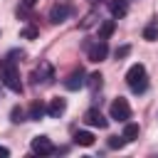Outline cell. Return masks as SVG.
Segmentation results:
<instances>
[{
    "label": "cell",
    "instance_id": "cell-1",
    "mask_svg": "<svg viewBox=\"0 0 158 158\" xmlns=\"http://www.w3.org/2000/svg\"><path fill=\"white\" fill-rule=\"evenodd\" d=\"M0 81L10 89V91H15V94H22V79H20V69L15 67V62L12 59H5L2 64H0Z\"/></svg>",
    "mask_w": 158,
    "mask_h": 158
},
{
    "label": "cell",
    "instance_id": "cell-2",
    "mask_svg": "<svg viewBox=\"0 0 158 158\" xmlns=\"http://www.w3.org/2000/svg\"><path fill=\"white\" fill-rule=\"evenodd\" d=\"M126 84L131 86L133 94H143V91L148 89L146 67H143V64H133V67H128V72H126Z\"/></svg>",
    "mask_w": 158,
    "mask_h": 158
},
{
    "label": "cell",
    "instance_id": "cell-3",
    "mask_svg": "<svg viewBox=\"0 0 158 158\" xmlns=\"http://www.w3.org/2000/svg\"><path fill=\"white\" fill-rule=\"evenodd\" d=\"M109 114H111V118H116V121H121V123H126L128 118H131V106H128V101L126 99H114L111 101V109H109Z\"/></svg>",
    "mask_w": 158,
    "mask_h": 158
},
{
    "label": "cell",
    "instance_id": "cell-4",
    "mask_svg": "<svg viewBox=\"0 0 158 158\" xmlns=\"http://www.w3.org/2000/svg\"><path fill=\"white\" fill-rule=\"evenodd\" d=\"M72 12H74L72 5H67V2H57V5H52V10H49V20H52L54 25H59V22L69 20Z\"/></svg>",
    "mask_w": 158,
    "mask_h": 158
},
{
    "label": "cell",
    "instance_id": "cell-5",
    "mask_svg": "<svg viewBox=\"0 0 158 158\" xmlns=\"http://www.w3.org/2000/svg\"><path fill=\"white\" fill-rule=\"evenodd\" d=\"M57 148H54V143L47 138V136H35L32 138V153H37V156H52Z\"/></svg>",
    "mask_w": 158,
    "mask_h": 158
},
{
    "label": "cell",
    "instance_id": "cell-6",
    "mask_svg": "<svg viewBox=\"0 0 158 158\" xmlns=\"http://www.w3.org/2000/svg\"><path fill=\"white\" fill-rule=\"evenodd\" d=\"M52 79H54V69H52V64H47V62H42L40 69L32 72V81H35V84H52Z\"/></svg>",
    "mask_w": 158,
    "mask_h": 158
},
{
    "label": "cell",
    "instance_id": "cell-7",
    "mask_svg": "<svg viewBox=\"0 0 158 158\" xmlns=\"http://www.w3.org/2000/svg\"><path fill=\"white\" fill-rule=\"evenodd\" d=\"M86 84V74H84V69L79 67V69H74L67 79H64V86L69 89V91H77V89H81Z\"/></svg>",
    "mask_w": 158,
    "mask_h": 158
},
{
    "label": "cell",
    "instance_id": "cell-8",
    "mask_svg": "<svg viewBox=\"0 0 158 158\" xmlns=\"http://www.w3.org/2000/svg\"><path fill=\"white\" fill-rule=\"evenodd\" d=\"M106 54H109L106 40H96V42L89 47V59H91V62H101V59H106Z\"/></svg>",
    "mask_w": 158,
    "mask_h": 158
},
{
    "label": "cell",
    "instance_id": "cell-9",
    "mask_svg": "<svg viewBox=\"0 0 158 158\" xmlns=\"http://www.w3.org/2000/svg\"><path fill=\"white\" fill-rule=\"evenodd\" d=\"M84 121H86L89 126H94V128H106V126H109V121L104 118V114H101L99 109H89V111L84 114Z\"/></svg>",
    "mask_w": 158,
    "mask_h": 158
},
{
    "label": "cell",
    "instance_id": "cell-10",
    "mask_svg": "<svg viewBox=\"0 0 158 158\" xmlns=\"http://www.w3.org/2000/svg\"><path fill=\"white\" fill-rule=\"evenodd\" d=\"M64 111H67V101H64V99H59V96H57V99H52V101H49V106H47V114H49L52 118H59Z\"/></svg>",
    "mask_w": 158,
    "mask_h": 158
},
{
    "label": "cell",
    "instance_id": "cell-11",
    "mask_svg": "<svg viewBox=\"0 0 158 158\" xmlns=\"http://www.w3.org/2000/svg\"><path fill=\"white\" fill-rule=\"evenodd\" d=\"M109 10L114 17H126L128 12V0H109Z\"/></svg>",
    "mask_w": 158,
    "mask_h": 158
},
{
    "label": "cell",
    "instance_id": "cell-12",
    "mask_svg": "<svg viewBox=\"0 0 158 158\" xmlns=\"http://www.w3.org/2000/svg\"><path fill=\"white\" fill-rule=\"evenodd\" d=\"M74 143L89 148V146H94V133H91V131H77V133H74Z\"/></svg>",
    "mask_w": 158,
    "mask_h": 158
},
{
    "label": "cell",
    "instance_id": "cell-13",
    "mask_svg": "<svg viewBox=\"0 0 158 158\" xmlns=\"http://www.w3.org/2000/svg\"><path fill=\"white\" fill-rule=\"evenodd\" d=\"M114 30H116V22L114 20H104L101 27H99V40H109L114 35Z\"/></svg>",
    "mask_w": 158,
    "mask_h": 158
},
{
    "label": "cell",
    "instance_id": "cell-14",
    "mask_svg": "<svg viewBox=\"0 0 158 158\" xmlns=\"http://www.w3.org/2000/svg\"><path fill=\"white\" fill-rule=\"evenodd\" d=\"M44 114H47V106H44L42 101H35V104L30 106V118H32V121H40Z\"/></svg>",
    "mask_w": 158,
    "mask_h": 158
},
{
    "label": "cell",
    "instance_id": "cell-15",
    "mask_svg": "<svg viewBox=\"0 0 158 158\" xmlns=\"http://www.w3.org/2000/svg\"><path fill=\"white\" fill-rule=\"evenodd\" d=\"M126 141H133V138H138V123H131V121H126L123 123V133H121Z\"/></svg>",
    "mask_w": 158,
    "mask_h": 158
},
{
    "label": "cell",
    "instance_id": "cell-16",
    "mask_svg": "<svg viewBox=\"0 0 158 158\" xmlns=\"http://www.w3.org/2000/svg\"><path fill=\"white\" fill-rule=\"evenodd\" d=\"M101 79H104V77H101L99 72H94V74H89V77H86V84L96 91V89H101Z\"/></svg>",
    "mask_w": 158,
    "mask_h": 158
},
{
    "label": "cell",
    "instance_id": "cell-17",
    "mask_svg": "<svg viewBox=\"0 0 158 158\" xmlns=\"http://www.w3.org/2000/svg\"><path fill=\"white\" fill-rule=\"evenodd\" d=\"M143 40H148V42L158 40V27H156V25H148V27L143 30Z\"/></svg>",
    "mask_w": 158,
    "mask_h": 158
},
{
    "label": "cell",
    "instance_id": "cell-18",
    "mask_svg": "<svg viewBox=\"0 0 158 158\" xmlns=\"http://www.w3.org/2000/svg\"><path fill=\"white\" fill-rule=\"evenodd\" d=\"M109 146H111V148H123V146H126V138H123V136H111V138H109Z\"/></svg>",
    "mask_w": 158,
    "mask_h": 158
},
{
    "label": "cell",
    "instance_id": "cell-19",
    "mask_svg": "<svg viewBox=\"0 0 158 158\" xmlns=\"http://www.w3.org/2000/svg\"><path fill=\"white\" fill-rule=\"evenodd\" d=\"M20 35H22L25 40H35V37H37V30H35V27H25Z\"/></svg>",
    "mask_w": 158,
    "mask_h": 158
},
{
    "label": "cell",
    "instance_id": "cell-20",
    "mask_svg": "<svg viewBox=\"0 0 158 158\" xmlns=\"http://www.w3.org/2000/svg\"><path fill=\"white\" fill-rule=\"evenodd\" d=\"M22 116H25V111H22L20 106H15V109H12V121H15V123H20V121H25Z\"/></svg>",
    "mask_w": 158,
    "mask_h": 158
},
{
    "label": "cell",
    "instance_id": "cell-21",
    "mask_svg": "<svg viewBox=\"0 0 158 158\" xmlns=\"http://www.w3.org/2000/svg\"><path fill=\"white\" fill-rule=\"evenodd\" d=\"M94 20H96V12H89V15L81 20V27H91V25H94Z\"/></svg>",
    "mask_w": 158,
    "mask_h": 158
},
{
    "label": "cell",
    "instance_id": "cell-22",
    "mask_svg": "<svg viewBox=\"0 0 158 158\" xmlns=\"http://www.w3.org/2000/svg\"><path fill=\"white\" fill-rule=\"evenodd\" d=\"M128 52H131V47H128V44H123V47H118V49H116V59H123V57H126Z\"/></svg>",
    "mask_w": 158,
    "mask_h": 158
},
{
    "label": "cell",
    "instance_id": "cell-23",
    "mask_svg": "<svg viewBox=\"0 0 158 158\" xmlns=\"http://www.w3.org/2000/svg\"><path fill=\"white\" fill-rule=\"evenodd\" d=\"M10 156V148L7 146H0V158H7Z\"/></svg>",
    "mask_w": 158,
    "mask_h": 158
},
{
    "label": "cell",
    "instance_id": "cell-24",
    "mask_svg": "<svg viewBox=\"0 0 158 158\" xmlns=\"http://www.w3.org/2000/svg\"><path fill=\"white\" fill-rule=\"evenodd\" d=\"M35 2H37V0H25V5H35Z\"/></svg>",
    "mask_w": 158,
    "mask_h": 158
},
{
    "label": "cell",
    "instance_id": "cell-25",
    "mask_svg": "<svg viewBox=\"0 0 158 158\" xmlns=\"http://www.w3.org/2000/svg\"><path fill=\"white\" fill-rule=\"evenodd\" d=\"M91 2H99V0H91Z\"/></svg>",
    "mask_w": 158,
    "mask_h": 158
}]
</instances>
